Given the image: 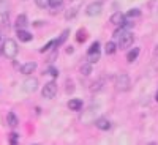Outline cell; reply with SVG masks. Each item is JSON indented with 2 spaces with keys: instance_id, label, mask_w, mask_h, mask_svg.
<instances>
[{
  "instance_id": "1f68e13d",
  "label": "cell",
  "mask_w": 158,
  "mask_h": 145,
  "mask_svg": "<svg viewBox=\"0 0 158 145\" xmlns=\"http://www.w3.org/2000/svg\"><path fill=\"white\" fill-rule=\"evenodd\" d=\"M155 55H158V46H156V49H155Z\"/></svg>"
},
{
  "instance_id": "9c48e42d",
  "label": "cell",
  "mask_w": 158,
  "mask_h": 145,
  "mask_svg": "<svg viewBox=\"0 0 158 145\" xmlns=\"http://www.w3.org/2000/svg\"><path fill=\"white\" fill-rule=\"evenodd\" d=\"M18 38H19V41H22V43H29L30 39L33 38V35L29 33L25 29H18Z\"/></svg>"
},
{
  "instance_id": "83f0119b",
  "label": "cell",
  "mask_w": 158,
  "mask_h": 145,
  "mask_svg": "<svg viewBox=\"0 0 158 145\" xmlns=\"http://www.w3.org/2000/svg\"><path fill=\"white\" fill-rule=\"evenodd\" d=\"M101 87H103V79H100V81H97V82L92 84V90H100Z\"/></svg>"
},
{
  "instance_id": "2e32d148",
  "label": "cell",
  "mask_w": 158,
  "mask_h": 145,
  "mask_svg": "<svg viewBox=\"0 0 158 145\" xmlns=\"http://www.w3.org/2000/svg\"><path fill=\"white\" fill-rule=\"evenodd\" d=\"M87 60H89V63H97L100 60V50L87 52Z\"/></svg>"
},
{
  "instance_id": "ac0fdd59",
  "label": "cell",
  "mask_w": 158,
  "mask_h": 145,
  "mask_svg": "<svg viewBox=\"0 0 158 145\" xmlns=\"http://www.w3.org/2000/svg\"><path fill=\"white\" fill-rule=\"evenodd\" d=\"M10 11V3L6 0H0V16H5Z\"/></svg>"
},
{
  "instance_id": "4316f807",
  "label": "cell",
  "mask_w": 158,
  "mask_h": 145,
  "mask_svg": "<svg viewBox=\"0 0 158 145\" xmlns=\"http://www.w3.org/2000/svg\"><path fill=\"white\" fill-rule=\"evenodd\" d=\"M51 46H56V39H52V41H49L46 46H43L41 49H40V52H46V50H49V49H51Z\"/></svg>"
},
{
  "instance_id": "7c38bea8",
  "label": "cell",
  "mask_w": 158,
  "mask_h": 145,
  "mask_svg": "<svg viewBox=\"0 0 158 145\" xmlns=\"http://www.w3.org/2000/svg\"><path fill=\"white\" fill-rule=\"evenodd\" d=\"M6 123H8L11 128H16V126L19 125V118L16 117L15 112H8V115H6Z\"/></svg>"
},
{
  "instance_id": "ffe728a7",
  "label": "cell",
  "mask_w": 158,
  "mask_h": 145,
  "mask_svg": "<svg viewBox=\"0 0 158 145\" xmlns=\"http://www.w3.org/2000/svg\"><path fill=\"white\" fill-rule=\"evenodd\" d=\"M76 39L79 43H84L85 39H87V35H85V32L81 29V30H77V35H76Z\"/></svg>"
},
{
  "instance_id": "d4e9b609",
  "label": "cell",
  "mask_w": 158,
  "mask_h": 145,
  "mask_svg": "<svg viewBox=\"0 0 158 145\" xmlns=\"http://www.w3.org/2000/svg\"><path fill=\"white\" fill-rule=\"evenodd\" d=\"M63 5V0H49V6L51 8H60Z\"/></svg>"
},
{
  "instance_id": "5b68a950",
  "label": "cell",
  "mask_w": 158,
  "mask_h": 145,
  "mask_svg": "<svg viewBox=\"0 0 158 145\" xmlns=\"http://www.w3.org/2000/svg\"><path fill=\"white\" fill-rule=\"evenodd\" d=\"M101 11H103V3L100 2V0L89 3L87 8H85V13L89 16H98V14H101Z\"/></svg>"
},
{
  "instance_id": "5bb4252c",
  "label": "cell",
  "mask_w": 158,
  "mask_h": 145,
  "mask_svg": "<svg viewBox=\"0 0 158 145\" xmlns=\"http://www.w3.org/2000/svg\"><path fill=\"white\" fill-rule=\"evenodd\" d=\"M27 25H29L27 16H25V14H19L18 19H16V29H25Z\"/></svg>"
},
{
  "instance_id": "277c9868",
  "label": "cell",
  "mask_w": 158,
  "mask_h": 145,
  "mask_svg": "<svg viewBox=\"0 0 158 145\" xmlns=\"http://www.w3.org/2000/svg\"><path fill=\"white\" fill-rule=\"evenodd\" d=\"M41 95L46 98V99H52L56 95H57V85H56V82H48V84H44V87H43V90H41Z\"/></svg>"
},
{
  "instance_id": "7a4b0ae2",
  "label": "cell",
  "mask_w": 158,
  "mask_h": 145,
  "mask_svg": "<svg viewBox=\"0 0 158 145\" xmlns=\"http://www.w3.org/2000/svg\"><path fill=\"white\" fill-rule=\"evenodd\" d=\"M131 82H130V77L125 74V73H120L117 77H115V88L118 91H127L130 88Z\"/></svg>"
},
{
  "instance_id": "484cf974",
  "label": "cell",
  "mask_w": 158,
  "mask_h": 145,
  "mask_svg": "<svg viewBox=\"0 0 158 145\" xmlns=\"http://www.w3.org/2000/svg\"><path fill=\"white\" fill-rule=\"evenodd\" d=\"M35 3L40 8H46V6H49V0H35Z\"/></svg>"
},
{
  "instance_id": "603a6c76",
  "label": "cell",
  "mask_w": 158,
  "mask_h": 145,
  "mask_svg": "<svg viewBox=\"0 0 158 145\" xmlns=\"http://www.w3.org/2000/svg\"><path fill=\"white\" fill-rule=\"evenodd\" d=\"M76 13H77V8H76V6H73V8H70L67 13H65V18H67V19H71V18H74V16H76Z\"/></svg>"
},
{
  "instance_id": "9a60e30c",
  "label": "cell",
  "mask_w": 158,
  "mask_h": 145,
  "mask_svg": "<svg viewBox=\"0 0 158 145\" xmlns=\"http://www.w3.org/2000/svg\"><path fill=\"white\" fill-rule=\"evenodd\" d=\"M138 55H139V47H133L128 54H127V60L130 62V63H133L136 58H138Z\"/></svg>"
},
{
  "instance_id": "d6a6232c",
  "label": "cell",
  "mask_w": 158,
  "mask_h": 145,
  "mask_svg": "<svg viewBox=\"0 0 158 145\" xmlns=\"http://www.w3.org/2000/svg\"><path fill=\"white\" fill-rule=\"evenodd\" d=\"M0 54H3V49L2 47H0Z\"/></svg>"
},
{
  "instance_id": "836d02e7",
  "label": "cell",
  "mask_w": 158,
  "mask_h": 145,
  "mask_svg": "<svg viewBox=\"0 0 158 145\" xmlns=\"http://www.w3.org/2000/svg\"><path fill=\"white\" fill-rule=\"evenodd\" d=\"M0 41H2V33H0Z\"/></svg>"
},
{
  "instance_id": "f546056e",
  "label": "cell",
  "mask_w": 158,
  "mask_h": 145,
  "mask_svg": "<svg viewBox=\"0 0 158 145\" xmlns=\"http://www.w3.org/2000/svg\"><path fill=\"white\" fill-rule=\"evenodd\" d=\"M67 90H68V91H73V90H74V87H73V84H71V82L68 84V87H67Z\"/></svg>"
},
{
  "instance_id": "4fadbf2b",
  "label": "cell",
  "mask_w": 158,
  "mask_h": 145,
  "mask_svg": "<svg viewBox=\"0 0 158 145\" xmlns=\"http://www.w3.org/2000/svg\"><path fill=\"white\" fill-rule=\"evenodd\" d=\"M68 107H70V111H81L82 109V101L77 99V98H73V99L68 101Z\"/></svg>"
},
{
  "instance_id": "cb8c5ba5",
  "label": "cell",
  "mask_w": 158,
  "mask_h": 145,
  "mask_svg": "<svg viewBox=\"0 0 158 145\" xmlns=\"http://www.w3.org/2000/svg\"><path fill=\"white\" fill-rule=\"evenodd\" d=\"M46 74H49V76H52V77H59V70L54 68V66H49V68L46 70Z\"/></svg>"
},
{
  "instance_id": "6da1fadb",
  "label": "cell",
  "mask_w": 158,
  "mask_h": 145,
  "mask_svg": "<svg viewBox=\"0 0 158 145\" xmlns=\"http://www.w3.org/2000/svg\"><path fill=\"white\" fill-rule=\"evenodd\" d=\"M2 49H3V55L6 58H15L16 54H18V43L15 41V39L8 38V39H5Z\"/></svg>"
},
{
  "instance_id": "8fae6325",
  "label": "cell",
  "mask_w": 158,
  "mask_h": 145,
  "mask_svg": "<svg viewBox=\"0 0 158 145\" xmlns=\"http://www.w3.org/2000/svg\"><path fill=\"white\" fill-rule=\"evenodd\" d=\"M95 112L97 111H94V107L92 109H89V112L85 114V115H82V123H85V125H90V123H95Z\"/></svg>"
},
{
  "instance_id": "e575fe53",
  "label": "cell",
  "mask_w": 158,
  "mask_h": 145,
  "mask_svg": "<svg viewBox=\"0 0 158 145\" xmlns=\"http://www.w3.org/2000/svg\"><path fill=\"white\" fill-rule=\"evenodd\" d=\"M156 101H158V91H156Z\"/></svg>"
},
{
  "instance_id": "4dcf8cb0",
  "label": "cell",
  "mask_w": 158,
  "mask_h": 145,
  "mask_svg": "<svg viewBox=\"0 0 158 145\" xmlns=\"http://www.w3.org/2000/svg\"><path fill=\"white\" fill-rule=\"evenodd\" d=\"M71 52H73V47H71V46L67 47V54H71Z\"/></svg>"
},
{
  "instance_id": "30bf717a",
  "label": "cell",
  "mask_w": 158,
  "mask_h": 145,
  "mask_svg": "<svg viewBox=\"0 0 158 145\" xmlns=\"http://www.w3.org/2000/svg\"><path fill=\"white\" fill-rule=\"evenodd\" d=\"M95 125H97V128H100V129H103V131H108V129H111V122L108 120V118H97L95 120Z\"/></svg>"
},
{
  "instance_id": "44dd1931",
  "label": "cell",
  "mask_w": 158,
  "mask_h": 145,
  "mask_svg": "<svg viewBox=\"0 0 158 145\" xmlns=\"http://www.w3.org/2000/svg\"><path fill=\"white\" fill-rule=\"evenodd\" d=\"M81 73H82L84 76H89V74L92 73V63H87V65H82V66H81Z\"/></svg>"
},
{
  "instance_id": "7402d4cb",
  "label": "cell",
  "mask_w": 158,
  "mask_h": 145,
  "mask_svg": "<svg viewBox=\"0 0 158 145\" xmlns=\"http://www.w3.org/2000/svg\"><path fill=\"white\" fill-rule=\"evenodd\" d=\"M127 16H128V18H139V16H141V10H138V8L130 10V11L127 13Z\"/></svg>"
},
{
  "instance_id": "3957f363",
  "label": "cell",
  "mask_w": 158,
  "mask_h": 145,
  "mask_svg": "<svg viewBox=\"0 0 158 145\" xmlns=\"http://www.w3.org/2000/svg\"><path fill=\"white\" fill-rule=\"evenodd\" d=\"M133 41H135V36H133V33H130V32H123L120 36H118V47L120 49H127V47H130L131 44H133Z\"/></svg>"
},
{
  "instance_id": "52a82bcc",
  "label": "cell",
  "mask_w": 158,
  "mask_h": 145,
  "mask_svg": "<svg viewBox=\"0 0 158 145\" xmlns=\"http://www.w3.org/2000/svg\"><path fill=\"white\" fill-rule=\"evenodd\" d=\"M123 22H125V16L122 14L120 11L114 13V14L111 16V24L117 25V27H122V25H123Z\"/></svg>"
},
{
  "instance_id": "e0dca14e",
  "label": "cell",
  "mask_w": 158,
  "mask_h": 145,
  "mask_svg": "<svg viewBox=\"0 0 158 145\" xmlns=\"http://www.w3.org/2000/svg\"><path fill=\"white\" fill-rule=\"evenodd\" d=\"M117 47H118V46H117L114 41H108V43H106V47H104V50H106L108 55H112L114 52L117 50Z\"/></svg>"
},
{
  "instance_id": "f1b7e54d",
  "label": "cell",
  "mask_w": 158,
  "mask_h": 145,
  "mask_svg": "<svg viewBox=\"0 0 158 145\" xmlns=\"http://www.w3.org/2000/svg\"><path fill=\"white\" fill-rule=\"evenodd\" d=\"M18 137H19V136H18L16 133H11V134H10V142H11V143H16Z\"/></svg>"
},
{
  "instance_id": "8992f818",
  "label": "cell",
  "mask_w": 158,
  "mask_h": 145,
  "mask_svg": "<svg viewBox=\"0 0 158 145\" xmlns=\"http://www.w3.org/2000/svg\"><path fill=\"white\" fill-rule=\"evenodd\" d=\"M36 88H38V81H36V77H29L27 81H24V90H25V91L33 93Z\"/></svg>"
},
{
  "instance_id": "d6986e66",
  "label": "cell",
  "mask_w": 158,
  "mask_h": 145,
  "mask_svg": "<svg viewBox=\"0 0 158 145\" xmlns=\"http://www.w3.org/2000/svg\"><path fill=\"white\" fill-rule=\"evenodd\" d=\"M68 35H70V30H68V29H67V30H63L62 35H60V38L56 39V47H57V46H62V44L65 43V39L68 38Z\"/></svg>"
},
{
  "instance_id": "ba28073f",
  "label": "cell",
  "mask_w": 158,
  "mask_h": 145,
  "mask_svg": "<svg viewBox=\"0 0 158 145\" xmlns=\"http://www.w3.org/2000/svg\"><path fill=\"white\" fill-rule=\"evenodd\" d=\"M36 70V63L35 62H27V63H24L22 66H21V73L22 74H32L33 71Z\"/></svg>"
}]
</instances>
